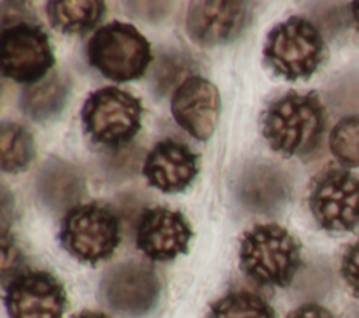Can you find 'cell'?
Masks as SVG:
<instances>
[{
	"mask_svg": "<svg viewBox=\"0 0 359 318\" xmlns=\"http://www.w3.org/2000/svg\"><path fill=\"white\" fill-rule=\"evenodd\" d=\"M262 133L271 148L285 157L311 151L325 125L324 108L316 92H287L262 115Z\"/></svg>",
	"mask_w": 359,
	"mask_h": 318,
	"instance_id": "6da1fadb",
	"label": "cell"
},
{
	"mask_svg": "<svg viewBox=\"0 0 359 318\" xmlns=\"http://www.w3.org/2000/svg\"><path fill=\"white\" fill-rule=\"evenodd\" d=\"M302 265L300 245L282 226L258 224L240 242V266L261 286H287Z\"/></svg>",
	"mask_w": 359,
	"mask_h": 318,
	"instance_id": "7a4b0ae2",
	"label": "cell"
},
{
	"mask_svg": "<svg viewBox=\"0 0 359 318\" xmlns=\"http://www.w3.org/2000/svg\"><path fill=\"white\" fill-rule=\"evenodd\" d=\"M87 59L107 78L130 81L143 76L151 62L150 43L133 25L114 21L91 36Z\"/></svg>",
	"mask_w": 359,
	"mask_h": 318,
	"instance_id": "3957f363",
	"label": "cell"
},
{
	"mask_svg": "<svg viewBox=\"0 0 359 318\" xmlns=\"http://www.w3.org/2000/svg\"><path fill=\"white\" fill-rule=\"evenodd\" d=\"M324 52L318 29L306 18L290 17L268 34L264 57L278 76L297 80L307 78L317 70Z\"/></svg>",
	"mask_w": 359,
	"mask_h": 318,
	"instance_id": "277c9868",
	"label": "cell"
},
{
	"mask_svg": "<svg viewBox=\"0 0 359 318\" xmlns=\"http://www.w3.org/2000/svg\"><path fill=\"white\" fill-rule=\"evenodd\" d=\"M59 240L76 259L97 265L108 259L121 241L118 216L98 203L76 206L65 216Z\"/></svg>",
	"mask_w": 359,
	"mask_h": 318,
	"instance_id": "5b68a950",
	"label": "cell"
},
{
	"mask_svg": "<svg viewBox=\"0 0 359 318\" xmlns=\"http://www.w3.org/2000/svg\"><path fill=\"white\" fill-rule=\"evenodd\" d=\"M142 104L132 94L105 87L88 95L81 119L93 143L119 146L132 140L142 125Z\"/></svg>",
	"mask_w": 359,
	"mask_h": 318,
	"instance_id": "8992f818",
	"label": "cell"
},
{
	"mask_svg": "<svg viewBox=\"0 0 359 318\" xmlns=\"http://www.w3.org/2000/svg\"><path fill=\"white\" fill-rule=\"evenodd\" d=\"M55 56L48 34L27 21L11 24L1 31V73L18 83H38L53 66Z\"/></svg>",
	"mask_w": 359,
	"mask_h": 318,
	"instance_id": "52a82bcc",
	"label": "cell"
},
{
	"mask_svg": "<svg viewBox=\"0 0 359 318\" xmlns=\"http://www.w3.org/2000/svg\"><path fill=\"white\" fill-rule=\"evenodd\" d=\"M309 206L321 228L355 230L359 226V177L345 170H327L316 178Z\"/></svg>",
	"mask_w": 359,
	"mask_h": 318,
	"instance_id": "ba28073f",
	"label": "cell"
},
{
	"mask_svg": "<svg viewBox=\"0 0 359 318\" xmlns=\"http://www.w3.org/2000/svg\"><path fill=\"white\" fill-rule=\"evenodd\" d=\"M10 318H62L67 297L62 283L45 270H24L6 287Z\"/></svg>",
	"mask_w": 359,
	"mask_h": 318,
	"instance_id": "9c48e42d",
	"label": "cell"
},
{
	"mask_svg": "<svg viewBox=\"0 0 359 318\" xmlns=\"http://www.w3.org/2000/svg\"><path fill=\"white\" fill-rule=\"evenodd\" d=\"M101 291L111 308L121 314L139 317L157 301L160 282L149 265L128 261L111 268L104 275Z\"/></svg>",
	"mask_w": 359,
	"mask_h": 318,
	"instance_id": "30bf717a",
	"label": "cell"
},
{
	"mask_svg": "<svg viewBox=\"0 0 359 318\" xmlns=\"http://www.w3.org/2000/svg\"><path fill=\"white\" fill-rule=\"evenodd\" d=\"M252 6L250 1H194L187 14L188 35L202 46L230 42L247 27Z\"/></svg>",
	"mask_w": 359,
	"mask_h": 318,
	"instance_id": "8fae6325",
	"label": "cell"
},
{
	"mask_svg": "<svg viewBox=\"0 0 359 318\" xmlns=\"http://www.w3.org/2000/svg\"><path fill=\"white\" fill-rule=\"evenodd\" d=\"M175 122L198 140H208L220 115V95L215 84L199 76L187 77L171 99Z\"/></svg>",
	"mask_w": 359,
	"mask_h": 318,
	"instance_id": "7c38bea8",
	"label": "cell"
},
{
	"mask_svg": "<svg viewBox=\"0 0 359 318\" xmlns=\"http://www.w3.org/2000/svg\"><path fill=\"white\" fill-rule=\"evenodd\" d=\"M191 237L192 230L180 212L153 207L139 220L136 245L151 261H171L188 251Z\"/></svg>",
	"mask_w": 359,
	"mask_h": 318,
	"instance_id": "4fadbf2b",
	"label": "cell"
},
{
	"mask_svg": "<svg viewBox=\"0 0 359 318\" xmlns=\"http://www.w3.org/2000/svg\"><path fill=\"white\" fill-rule=\"evenodd\" d=\"M198 154L174 139L158 141L146 157L143 175L150 186L165 193L187 189L198 174Z\"/></svg>",
	"mask_w": 359,
	"mask_h": 318,
	"instance_id": "5bb4252c",
	"label": "cell"
},
{
	"mask_svg": "<svg viewBox=\"0 0 359 318\" xmlns=\"http://www.w3.org/2000/svg\"><path fill=\"white\" fill-rule=\"evenodd\" d=\"M236 189L241 203L248 210L259 213L279 209L287 200L290 192L285 174L266 163L247 167L240 175Z\"/></svg>",
	"mask_w": 359,
	"mask_h": 318,
	"instance_id": "9a60e30c",
	"label": "cell"
},
{
	"mask_svg": "<svg viewBox=\"0 0 359 318\" xmlns=\"http://www.w3.org/2000/svg\"><path fill=\"white\" fill-rule=\"evenodd\" d=\"M38 198L52 210L76 207L86 184L80 170L59 157L48 158L39 168L35 179Z\"/></svg>",
	"mask_w": 359,
	"mask_h": 318,
	"instance_id": "2e32d148",
	"label": "cell"
},
{
	"mask_svg": "<svg viewBox=\"0 0 359 318\" xmlns=\"http://www.w3.org/2000/svg\"><path fill=\"white\" fill-rule=\"evenodd\" d=\"M69 95L67 80L53 73L48 78L27 87L21 95V109L35 122H48L56 118Z\"/></svg>",
	"mask_w": 359,
	"mask_h": 318,
	"instance_id": "e0dca14e",
	"label": "cell"
},
{
	"mask_svg": "<svg viewBox=\"0 0 359 318\" xmlns=\"http://www.w3.org/2000/svg\"><path fill=\"white\" fill-rule=\"evenodd\" d=\"M46 13L53 28L76 34L88 31L98 24L105 13V4L98 0H57L46 4Z\"/></svg>",
	"mask_w": 359,
	"mask_h": 318,
	"instance_id": "ac0fdd59",
	"label": "cell"
},
{
	"mask_svg": "<svg viewBox=\"0 0 359 318\" xmlns=\"http://www.w3.org/2000/svg\"><path fill=\"white\" fill-rule=\"evenodd\" d=\"M1 170L18 172L28 167L34 154V137L31 132L18 123L3 122L0 126Z\"/></svg>",
	"mask_w": 359,
	"mask_h": 318,
	"instance_id": "d6986e66",
	"label": "cell"
},
{
	"mask_svg": "<svg viewBox=\"0 0 359 318\" xmlns=\"http://www.w3.org/2000/svg\"><path fill=\"white\" fill-rule=\"evenodd\" d=\"M206 318H276V315L261 296L237 290L215 301Z\"/></svg>",
	"mask_w": 359,
	"mask_h": 318,
	"instance_id": "ffe728a7",
	"label": "cell"
},
{
	"mask_svg": "<svg viewBox=\"0 0 359 318\" xmlns=\"http://www.w3.org/2000/svg\"><path fill=\"white\" fill-rule=\"evenodd\" d=\"M330 148L339 163L359 167V116H346L334 126Z\"/></svg>",
	"mask_w": 359,
	"mask_h": 318,
	"instance_id": "44dd1931",
	"label": "cell"
},
{
	"mask_svg": "<svg viewBox=\"0 0 359 318\" xmlns=\"http://www.w3.org/2000/svg\"><path fill=\"white\" fill-rule=\"evenodd\" d=\"M191 60L180 53L161 55L153 69V84L157 94L164 95L175 83L191 70Z\"/></svg>",
	"mask_w": 359,
	"mask_h": 318,
	"instance_id": "7402d4cb",
	"label": "cell"
},
{
	"mask_svg": "<svg viewBox=\"0 0 359 318\" xmlns=\"http://www.w3.org/2000/svg\"><path fill=\"white\" fill-rule=\"evenodd\" d=\"M341 275L352 293L359 297V240L345 249L341 261Z\"/></svg>",
	"mask_w": 359,
	"mask_h": 318,
	"instance_id": "603a6c76",
	"label": "cell"
},
{
	"mask_svg": "<svg viewBox=\"0 0 359 318\" xmlns=\"http://www.w3.org/2000/svg\"><path fill=\"white\" fill-rule=\"evenodd\" d=\"M286 318H335L327 308L318 304H304L292 311Z\"/></svg>",
	"mask_w": 359,
	"mask_h": 318,
	"instance_id": "cb8c5ba5",
	"label": "cell"
},
{
	"mask_svg": "<svg viewBox=\"0 0 359 318\" xmlns=\"http://www.w3.org/2000/svg\"><path fill=\"white\" fill-rule=\"evenodd\" d=\"M1 245H3V275L7 273L8 268H10L11 273H14V270L17 269V266L20 263V256H18V252L14 248L13 242L7 240L6 233H3Z\"/></svg>",
	"mask_w": 359,
	"mask_h": 318,
	"instance_id": "d4e9b609",
	"label": "cell"
},
{
	"mask_svg": "<svg viewBox=\"0 0 359 318\" xmlns=\"http://www.w3.org/2000/svg\"><path fill=\"white\" fill-rule=\"evenodd\" d=\"M73 318H108V317L105 314L95 312V311H83V312L74 315Z\"/></svg>",
	"mask_w": 359,
	"mask_h": 318,
	"instance_id": "484cf974",
	"label": "cell"
},
{
	"mask_svg": "<svg viewBox=\"0 0 359 318\" xmlns=\"http://www.w3.org/2000/svg\"><path fill=\"white\" fill-rule=\"evenodd\" d=\"M351 8H352V15H353V20L359 28V1H353L351 4Z\"/></svg>",
	"mask_w": 359,
	"mask_h": 318,
	"instance_id": "4316f807",
	"label": "cell"
}]
</instances>
